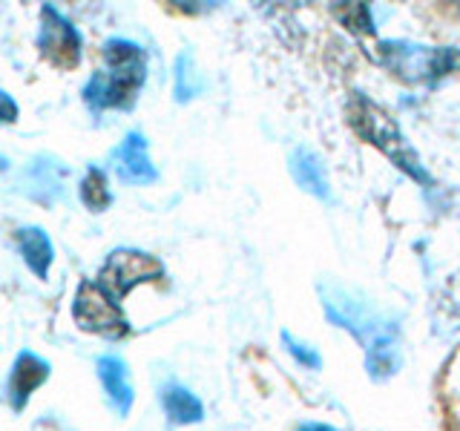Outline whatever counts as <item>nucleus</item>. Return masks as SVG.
Listing matches in <instances>:
<instances>
[{
    "mask_svg": "<svg viewBox=\"0 0 460 431\" xmlns=\"http://www.w3.org/2000/svg\"><path fill=\"white\" fill-rule=\"evenodd\" d=\"M374 57L392 75L409 84H431L460 69V52L452 47H426V43L394 38L380 40L377 49H374Z\"/></svg>",
    "mask_w": 460,
    "mask_h": 431,
    "instance_id": "obj_4",
    "label": "nucleus"
},
{
    "mask_svg": "<svg viewBox=\"0 0 460 431\" xmlns=\"http://www.w3.org/2000/svg\"><path fill=\"white\" fill-rule=\"evenodd\" d=\"M107 69L84 84V104L95 115L104 110H133L138 90L147 81V55L127 38H110L104 43Z\"/></svg>",
    "mask_w": 460,
    "mask_h": 431,
    "instance_id": "obj_2",
    "label": "nucleus"
},
{
    "mask_svg": "<svg viewBox=\"0 0 460 431\" xmlns=\"http://www.w3.org/2000/svg\"><path fill=\"white\" fill-rule=\"evenodd\" d=\"M6 164H9V162H6V158H4V155H0V172H4V170H6Z\"/></svg>",
    "mask_w": 460,
    "mask_h": 431,
    "instance_id": "obj_20",
    "label": "nucleus"
},
{
    "mask_svg": "<svg viewBox=\"0 0 460 431\" xmlns=\"http://www.w3.org/2000/svg\"><path fill=\"white\" fill-rule=\"evenodd\" d=\"M288 170H291L299 190L311 193L320 201H331V184H328L325 164L311 147H294L291 155H288Z\"/></svg>",
    "mask_w": 460,
    "mask_h": 431,
    "instance_id": "obj_11",
    "label": "nucleus"
},
{
    "mask_svg": "<svg viewBox=\"0 0 460 431\" xmlns=\"http://www.w3.org/2000/svg\"><path fill=\"white\" fill-rule=\"evenodd\" d=\"M95 371H98V380L104 385V394L110 400V406L115 409V414L127 417L129 409H133V400H136L127 363L115 354H104V356H98Z\"/></svg>",
    "mask_w": 460,
    "mask_h": 431,
    "instance_id": "obj_10",
    "label": "nucleus"
},
{
    "mask_svg": "<svg viewBox=\"0 0 460 431\" xmlns=\"http://www.w3.org/2000/svg\"><path fill=\"white\" fill-rule=\"evenodd\" d=\"M38 49L58 69H75L81 64V49H84L81 32L52 4H43L40 6Z\"/></svg>",
    "mask_w": 460,
    "mask_h": 431,
    "instance_id": "obj_7",
    "label": "nucleus"
},
{
    "mask_svg": "<svg viewBox=\"0 0 460 431\" xmlns=\"http://www.w3.org/2000/svg\"><path fill=\"white\" fill-rule=\"evenodd\" d=\"M282 342L288 345V351H291L302 365L305 368H320L323 365V359H320V354H316L311 345H302V342H296L294 337H291V330H282Z\"/></svg>",
    "mask_w": 460,
    "mask_h": 431,
    "instance_id": "obj_17",
    "label": "nucleus"
},
{
    "mask_svg": "<svg viewBox=\"0 0 460 431\" xmlns=\"http://www.w3.org/2000/svg\"><path fill=\"white\" fill-rule=\"evenodd\" d=\"M72 320L86 334H98L110 339L129 334V322L121 313V305L93 279H84L78 285L75 299H72Z\"/></svg>",
    "mask_w": 460,
    "mask_h": 431,
    "instance_id": "obj_5",
    "label": "nucleus"
},
{
    "mask_svg": "<svg viewBox=\"0 0 460 431\" xmlns=\"http://www.w3.org/2000/svg\"><path fill=\"white\" fill-rule=\"evenodd\" d=\"M320 299L331 322L351 330L366 345V365L374 380H385L397 371V330L371 311L366 299H357L349 287L320 282Z\"/></svg>",
    "mask_w": 460,
    "mask_h": 431,
    "instance_id": "obj_1",
    "label": "nucleus"
},
{
    "mask_svg": "<svg viewBox=\"0 0 460 431\" xmlns=\"http://www.w3.org/2000/svg\"><path fill=\"white\" fill-rule=\"evenodd\" d=\"M331 14L349 29L354 35H374V18H371V6L368 4H334Z\"/></svg>",
    "mask_w": 460,
    "mask_h": 431,
    "instance_id": "obj_15",
    "label": "nucleus"
},
{
    "mask_svg": "<svg viewBox=\"0 0 460 431\" xmlns=\"http://www.w3.org/2000/svg\"><path fill=\"white\" fill-rule=\"evenodd\" d=\"M199 90H201V78H199V72L193 66V55L181 52L176 57V101H179V104H184V101L196 98Z\"/></svg>",
    "mask_w": 460,
    "mask_h": 431,
    "instance_id": "obj_16",
    "label": "nucleus"
},
{
    "mask_svg": "<svg viewBox=\"0 0 460 431\" xmlns=\"http://www.w3.org/2000/svg\"><path fill=\"white\" fill-rule=\"evenodd\" d=\"M0 121L4 124L18 121V104H14V98L6 90H0Z\"/></svg>",
    "mask_w": 460,
    "mask_h": 431,
    "instance_id": "obj_18",
    "label": "nucleus"
},
{
    "mask_svg": "<svg viewBox=\"0 0 460 431\" xmlns=\"http://www.w3.org/2000/svg\"><path fill=\"white\" fill-rule=\"evenodd\" d=\"M349 124L354 127V133L359 138L374 144L383 155L392 158L406 176H411L414 181H420L426 187L435 184V179H431L429 170L423 167L420 155H417V150L409 144V138L402 136L400 124L363 92H354L349 101Z\"/></svg>",
    "mask_w": 460,
    "mask_h": 431,
    "instance_id": "obj_3",
    "label": "nucleus"
},
{
    "mask_svg": "<svg viewBox=\"0 0 460 431\" xmlns=\"http://www.w3.org/2000/svg\"><path fill=\"white\" fill-rule=\"evenodd\" d=\"M49 371H52L49 363L40 359L35 351H21L14 356V365L9 371V385H6L12 411H23L29 406V397L49 380Z\"/></svg>",
    "mask_w": 460,
    "mask_h": 431,
    "instance_id": "obj_9",
    "label": "nucleus"
},
{
    "mask_svg": "<svg viewBox=\"0 0 460 431\" xmlns=\"http://www.w3.org/2000/svg\"><path fill=\"white\" fill-rule=\"evenodd\" d=\"M14 242H18V251L23 256V262L29 265V270H32L38 279H47L52 259H55V248H52V239L47 230L21 227L18 233H14Z\"/></svg>",
    "mask_w": 460,
    "mask_h": 431,
    "instance_id": "obj_12",
    "label": "nucleus"
},
{
    "mask_svg": "<svg viewBox=\"0 0 460 431\" xmlns=\"http://www.w3.org/2000/svg\"><path fill=\"white\" fill-rule=\"evenodd\" d=\"M162 406H164V411L170 417V423H176V426H190V423H199L201 417H205V406H201V400L190 391V388H184L179 383L164 385Z\"/></svg>",
    "mask_w": 460,
    "mask_h": 431,
    "instance_id": "obj_13",
    "label": "nucleus"
},
{
    "mask_svg": "<svg viewBox=\"0 0 460 431\" xmlns=\"http://www.w3.org/2000/svg\"><path fill=\"white\" fill-rule=\"evenodd\" d=\"M164 277V265L155 256L136 251V248H119L107 256L104 268L98 273V285L119 302L124 299L136 285L155 282Z\"/></svg>",
    "mask_w": 460,
    "mask_h": 431,
    "instance_id": "obj_6",
    "label": "nucleus"
},
{
    "mask_svg": "<svg viewBox=\"0 0 460 431\" xmlns=\"http://www.w3.org/2000/svg\"><path fill=\"white\" fill-rule=\"evenodd\" d=\"M78 193H81L84 207L93 210V213H104L112 205V190H110L107 176H104V170H101V167L86 170V176H84V181L78 187Z\"/></svg>",
    "mask_w": 460,
    "mask_h": 431,
    "instance_id": "obj_14",
    "label": "nucleus"
},
{
    "mask_svg": "<svg viewBox=\"0 0 460 431\" xmlns=\"http://www.w3.org/2000/svg\"><path fill=\"white\" fill-rule=\"evenodd\" d=\"M112 162H115V172H119V179L124 184L144 187V184L158 181V170L150 158L147 138H144L138 129L127 133L124 141L112 150Z\"/></svg>",
    "mask_w": 460,
    "mask_h": 431,
    "instance_id": "obj_8",
    "label": "nucleus"
},
{
    "mask_svg": "<svg viewBox=\"0 0 460 431\" xmlns=\"http://www.w3.org/2000/svg\"><path fill=\"white\" fill-rule=\"evenodd\" d=\"M299 431H337V428H331V426H323V423H305Z\"/></svg>",
    "mask_w": 460,
    "mask_h": 431,
    "instance_id": "obj_19",
    "label": "nucleus"
}]
</instances>
